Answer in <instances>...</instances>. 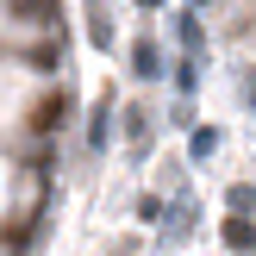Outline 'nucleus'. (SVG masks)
<instances>
[{
	"instance_id": "nucleus-8",
	"label": "nucleus",
	"mask_w": 256,
	"mask_h": 256,
	"mask_svg": "<svg viewBox=\"0 0 256 256\" xmlns=\"http://www.w3.org/2000/svg\"><path fill=\"white\" fill-rule=\"evenodd\" d=\"M138 6H162V0H138Z\"/></svg>"
},
{
	"instance_id": "nucleus-3",
	"label": "nucleus",
	"mask_w": 256,
	"mask_h": 256,
	"mask_svg": "<svg viewBox=\"0 0 256 256\" xmlns=\"http://www.w3.org/2000/svg\"><path fill=\"white\" fill-rule=\"evenodd\" d=\"M88 38H94V44H112V19H106V6H94V25H88Z\"/></svg>"
},
{
	"instance_id": "nucleus-7",
	"label": "nucleus",
	"mask_w": 256,
	"mask_h": 256,
	"mask_svg": "<svg viewBox=\"0 0 256 256\" xmlns=\"http://www.w3.org/2000/svg\"><path fill=\"white\" fill-rule=\"evenodd\" d=\"M219 150V132H194V156H212Z\"/></svg>"
},
{
	"instance_id": "nucleus-4",
	"label": "nucleus",
	"mask_w": 256,
	"mask_h": 256,
	"mask_svg": "<svg viewBox=\"0 0 256 256\" xmlns=\"http://www.w3.org/2000/svg\"><path fill=\"white\" fill-rule=\"evenodd\" d=\"M12 6H19L25 19H50V12H56V0H12Z\"/></svg>"
},
{
	"instance_id": "nucleus-9",
	"label": "nucleus",
	"mask_w": 256,
	"mask_h": 256,
	"mask_svg": "<svg viewBox=\"0 0 256 256\" xmlns=\"http://www.w3.org/2000/svg\"><path fill=\"white\" fill-rule=\"evenodd\" d=\"M250 106H256V82H250Z\"/></svg>"
},
{
	"instance_id": "nucleus-5",
	"label": "nucleus",
	"mask_w": 256,
	"mask_h": 256,
	"mask_svg": "<svg viewBox=\"0 0 256 256\" xmlns=\"http://www.w3.org/2000/svg\"><path fill=\"white\" fill-rule=\"evenodd\" d=\"M88 144H94V150H106V100L94 106V132H88Z\"/></svg>"
},
{
	"instance_id": "nucleus-2",
	"label": "nucleus",
	"mask_w": 256,
	"mask_h": 256,
	"mask_svg": "<svg viewBox=\"0 0 256 256\" xmlns=\"http://www.w3.org/2000/svg\"><path fill=\"white\" fill-rule=\"evenodd\" d=\"M132 69L150 82V75H156V44H138V50H132Z\"/></svg>"
},
{
	"instance_id": "nucleus-6",
	"label": "nucleus",
	"mask_w": 256,
	"mask_h": 256,
	"mask_svg": "<svg viewBox=\"0 0 256 256\" xmlns=\"http://www.w3.org/2000/svg\"><path fill=\"white\" fill-rule=\"evenodd\" d=\"M250 206H256V188L238 182V188H232V212H250Z\"/></svg>"
},
{
	"instance_id": "nucleus-1",
	"label": "nucleus",
	"mask_w": 256,
	"mask_h": 256,
	"mask_svg": "<svg viewBox=\"0 0 256 256\" xmlns=\"http://www.w3.org/2000/svg\"><path fill=\"white\" fill-rule=\"evenodd\" d=\"M225 244H232V250H256V225L250 219H232V225H225Z\"/></svg>"
}]
</instances>
